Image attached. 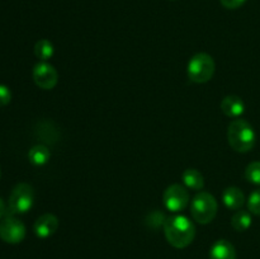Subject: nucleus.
Instances as JSON below:
<instances>
[{
	"instance_id": "obj_22",
	"label": "nucleus",
	"mask_w": 260,
	"mask_h": 259,
	"mask_svg": "<svg viewBox=\"0 0 260 259\" xmlns=\"http://www.w3.org/2000/svg\"><path fill=\"white\" fill-rule=\"evenodd\" d=\"M0 177H2V170H0Z\"/></svg>"
},
{
	"instance_id": "obj_19",
	"label": "nucleus",
	"mask_w": 260,
	"mask_h": 259,
	"mask_svg": "<svg viewBox=\"0 0 260 259\" xmlns=\"http://www.w3.org/2000/svg\"><path fill=\"white\" fill-rule=\"evenodd\" d=\"M12 101V91L7 85L0 84V107H4Z\"/></svg>"
},
{
	"instance_id": "obj_8",
	"label": "nucleus",
	"mask_w": 260,
	"mask_h": 259,
	"mask_svg": "<svg viewBox=\"0 0 260 259\" xmlns=\"http://www.w3.org/2000/svg\"><path fill=\"white\" fill-rule=\"evenodd\" d=\"M33 80L36 85L45 90H51L58 81V74L51 63L42 61L33 68Z\"/></svg>"
},
{
	"instance_id": "obj_7",
	"label": "nucleus",
	"mask_w": 260,
	"mask_h": 259,
	"mask_svg": "<svg viewBox=\"0 0 260 259\" xmlns=\"http://www.w3.org/2000/svg\"><path fill=\"white\" fill-rule=\"evenodd\" d=\"M25 238V226L18 218L5 217L0 222V239L8 244H18Z\"/></svg>"
},
{
	"instance_id": "obj_13",
	"label": "nucleus",
	"mask_w": 260,
	"mask_h": 259,
	"mask_svg": "<svg viewBox=\"0 0 260 259\" xmlns=\"http://www.w3.org/2000/svg\"><path fill=\"white\" fill-rule=\"evenodd\" d=\"M183 183L187 188L193 190H201L205 187V178L202 173L197 169H187L184 170L182 175Z\"/></svg>"
},
{
	"instance_id": "obj_12",
	"label": "nucleus",
	"mask_w": 260,
	"mask_h": 259,
	"mask_svg": "<svg viewBox=\"0 0 260 259\" xmlns=\"http://www.w3.org/2000/svg\"><path fill=\"white\" fill-rule=\"evenodd\" d=\"M210 259H236V250L228 240H217L210 250Z\"/></svg>"
},
{
	"instance_id": "obj_21",
	"label": "nucleus",
	"mask_w": 260,
	"mask_h": 259,
	"mask_svg": "<svg viewBox=\"0 0 260 259\" xmlns=\"http://www.w3.org/2000/svg\"><path fill=\"white\" fill-rule=\"evenodd\" d=\"M4 213H5V205H4V202H3L2 198H0V218L4 216Z\"/></svg>"
},
{
	"instance_id": "obj_6",
	"label": "nucleus",
	"mask_w": 260,
	"mask_h": 259,
	"mask_svg": "<svg viewBox=\"0 0 260 259\" xmlns=\"http://www.w3.org/2000/svg\"><path fill=\"white\" fill-rule=\"evenodd\" d=\"M162 201L167 210L172 212H179L187 207L189 202V193L187 188L183 187L182 184H172L165 189L162 195Z\"/></svg>"
},
{
	"instance_id": "obj_11",
	"label": "nucleus",
	"mask_w": 260,
	"mask_h": 259,
	"mask_svg": "<svg viewBox=\"0 0 260 259\" xmlns=\"http://www.w3.org/2000/svg\"><path fill=\"white\" fill-rule=\"evenodd\" d=\"M222 201L225 206L230 210H240L245 203V196L243 190L238 187H229L223 190Z\"/></svg>"
},
{
	"instance_id": "obj_17",
	"label": "nucleus",
	"mask_w": 260,
	"mask_h": 259,
	"mask_svg": "<svg viewBox=\"0 0 260 259\" xmlns=\"http://www.w3.org/2000/svg\"><path fill=\"white\" fill-rule=\"evenodd\" d=\"M245 178L253 184L260 185V161H253L246 167Z\"/></svg>"
},
{
	"instance_id": "obj_20",
	"label": "nucleus",
	"mask_w": 260,
	"mask_h": 259,
	"mask_svg": "<svg viewBox=\"0 0 260 259\" xmlns=\"http://www.w3.org/2000/svg\"><path fill=\"white\" fill-rule=\"evenodd\" d=\"M220 3L226 9H238L245 4L246 0H220Z\"/></svg>"
},
{
	"instance_id": "obj_16",
	"label": "nucleus",
	"mask_w": 260,
	"mask_h": 259,
	"mask_svg": "<svg viewBox=\"0 0 260 259\" xmlns=\"http://www.w3.org/2000/svg\"><path fill=\"white\" fill-rule=\"evenodd\" d=\"M55 52V48H53L52 42H50L48 40H40L35 46V55L37 56L40 60L46 61L48 58H51Z\"/></svg>"
},
{
	"instance_id": "obj_10",
	"label": "nucleus",
	"mask_w": 260,
	"mask_h": 259,
	"mask_svg": "<svg viewBox=\"0 0 260 259\" xmlns=\"http://www.w3.org/2000/svg\"><path fill=\"white\" fill-rule=\"evenodd\" d=\"M221 111L230 118H239L245 112V103L238 95H228L221 102Z\"/></svg>"
},
{
	"instance_id": "obj_5",
	"label": "nucleus",
	"mask_w": 260,
	"mask_h": 259,
	"mask_svg": "<svg viewBox=\"0 0 260 259\" xmlns=\"http://www.w3.org/2000/svg\"><path fill=\"white\" fill-rule=\"evenodd\" d=\"M35 203V190L28 183L15 185L9 197V210L12 213H25Z\"/></svg>"
},
{
	"instance_id": "obj_18",
	"label": "nucleus",
	"mask_w": 260,
	"mask_h": 259,
	"mask_svg": "<svg viewBox=\"0 0 260 259\" xmlns=\"http://www.w3.org/2000/svg\"><path fill=\"white\" fill-rule=\"evenodd\" d=\"M248 208L251 213L260 216V189L254 190L248 200Z\"/></svg>"
},
{
	"instance_id": "obj_15",
	"label": "nucleus",
	"mask_w": 260,
	"mask_h": 259,
	"mask_svg": "<svg viewBox=\"0 0 260 259\" xmlns=\"http://www.w3.org/2000/svg\"><path fill=\"white\" fill-rule=\"evenodd\" d=\"M231 225L239 233L246 231L251 226V215L250 212L244 210H238L234 213L233 218H231Z\"/></svg>"
},
{
	"instance_id": "obj_4",
	"label": "nucleus",
	"mask_w": 260,
	"mask_h": 259,
	"mask_svg": "<svg viewBox=\"0 0 260 259\" xmlns=\"http://www.w3.org/2000/svg\"><path fill=\"white\" fill-rule=\"evenodd\" d=\"M215 61L212 56L206 52H200L193 56L188 62V78L197 84L207 83L215 74Z\"/></svg>"
},
{
	"instance_id": "obj_9",
	"label": "nucleus",
	"mask_w": 260,
	"mask_h": 259,
	"mask_svg": "<svg viewBox=\"0 0 260 259\" xmlns=\"http://www.w3.org/2000/svg\"><path fill=\"white\" fill-rule=\"evenodd\" d=\"M58 229V218L52 213H45L36 220L33 230L35 234L41 239L52 236Z\"/></svg>"
},
{
	"instance_id": "obj_3",
	"label": "nucleus",
	"mask_w": 260,
	"mask_h": 259,
	"mask_svg": "<svg viewBox=\"0 0 260 259\" xmlns=\"http://www.w3.org/2000/svg\"><path fill=\"white\" fill-rule=\"evenodd\" d=\"M218 205L216 198L207 192H200L193 197L190 203V213L198 223H210L217 215Z\"/></svg>"
},
{
	"instance_id": "obj_14",
	"label": "nucleus",
	"mask_w": 260,
	"mask_h": 259,
	"mask_svg": "<svg viewBox=\"0 0 260 259\" xmlns=\"http://www.w3.org/2000/svg\"><path fill=\"white\" fill-rule=\"evenodd\" d=\"M51 152L45 145H36L28 152V159L36 167H42L50 160Z\"/></svg>"
},
{
	"instance_id": "obj_2",
	"label": "nucleus",
	"mask_w": 260,
	"mask_h": 259,
	"mask_svg": "<svg viewBox=\"0 0 260 259\" xmlns=\"http://www.w3.org/2000/svg\"><path fill=\"white\" fill-rule=\"evenodd\" d=\"M229 144L235 151L248 152L255 145V131L248 121L236 118L229 124L228 130Z\"/></svg>"
},
{
	"instance_id": "obj_1",
	"label": "nucleus",
	"mask_w": 260,
	"mask_h": 259,
	"mask_svg": "<svg viewBox=\"0 0 260 259\" xmlns=\"http://www.w3.org/2000/svg\"><path fill=\"white\" fill-rule=\"evenodd\" d=\"M164 233L168 243L177 249L187 248L196 236L194 223L183 215H175L164 223Z\"/></svg>"
}]
</instances>
